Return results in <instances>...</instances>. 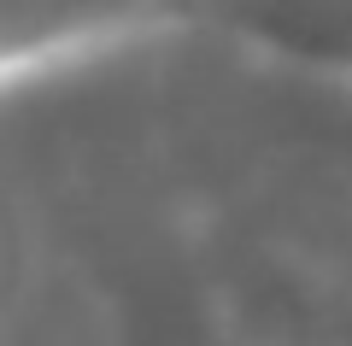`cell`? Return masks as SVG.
I'll return each mask as SVG.
<instances>
[{
  "label": "cell",
  "mask_w": 352,
  "mask_h": 346,
  "mask_svg": "<svg viewBox=\"0 0 352 346\" xmlns=\"http://www.w3.org/2000/svg\"><path fill=\"white\" fill-rule=\"evenodd\" d=\"M164 12H194V0H6V24H0L6 71H24L41 53L82 47Z\"/></svg>",
  "instance_id": "obj_2"
},
{
  "label": "cell",
  "mask_w": 352,
  "mask_h": 346,
  "mask_svg": "<svg viewBox=\"0 0 352 346\" xmlns=\"http://www.w3.org/2000/svg\"><path fill=\"white\" fill-rule=\"evenodd\" d=\"M194 12L282 59L352 76V0H194Z\"/></svg>",
  "instance_id": "obj_1"
}]
</instances>
